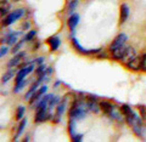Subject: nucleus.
<instances>
[{
  "label": "nucleus",
  "mask_w": 146,
  "mask_h": 142,
  "mask_svg": "<svg viewBox=\"0 0 146 142\" xmlns=\"http://www.w3.org/2000/svg\"><path fill=\"white\" fill-rule=\"evenodd\" d=\"M127 48L125 46V44L124 45H122V46H118L116 49H113L111 50V55H112V58L113 59H122V57L124 56V53L127 51Z\"/></svg>",
  "instance_id": "423d86ee"
},
{
  "label": "nucleus",
  "mask_w": 146,
  "mask_h": 142,
  "mask_svg": "<svg viewBox=\"0 0 146 142\" xmlns=\"http://www.w3.org/2000/svg\"><path fill=\"white\" fill-rule=\"evenodd\" d=\"M46 90H48V88H46V86H42V88H40L39 90H36L35 91V92H34V95L33 96H32V97H31V100H29V103L32 104V106H33V104L34 103H36V102H38V100L40 98V97H42V96L45 94V92H46Z\"/></svg>",
  "instance_id": "1a4fd4ad"
},
{
  "label": "nucleus",
  "mask_w": 146,
  "mask_h": 142,
  "mask_svg": "<svg viewBox=\"0 0 146 142\" xmlns=\"http://www.w3.org/2000/svg\"><path fill=\"white\" fill-rule=\"evenodd\" d=\"M26 124H27V120L26 119H23L21 123H20V125H18V129H17V134H16V137H18L20 136L22 132H23V129H25V126H26Z\"/></svg>",
  "instance_id": "aec40b11"
},
{
  "label": "nucleus",
  "mask_w": 146,
  "mask_h": 142,
  "mask_svg": "<svg viewBox=\"0 0 146 142\" xmlns=\"http://www.w3.org/2000/svg\"><path fill=\"white\" fill-rule=\"evenodd\" d=\"M127 67L131 71H140L141 69V57L136 56L133 59H130V61L127 63Z\"/></svg>",
  "instance_id": "6e6552de"
},
{
  "label": "nucleus",
  "mask_w": 146,
  "mask_h": 142,
  "mask_svg": "<svg viewBox=\"0 0 146 142\" xmlns=\"http://www.w3.org/2000/svg\"><path fill=\"white\" fill-rule=\"evenodd\" d=\"M84 100L86 104L89 107V111L90 112H94V113H99L100 112V103H98V100L95 96H91V95H84Z\"/></svg>",
  "instance_id": "7ed1b4c3"
},
{
  "label": "nucleus",
  "mask_w": 146,
  "mask_h": 142,
  "mask_svg": "<svg viewBox=\"0 0 146 142\" xmlns=\"http://www.w3.org/2000/svg\"><path fill=\"white\" fill-rule=\"evenodd\" d=\"M6 52H7V48H5V46H1V52H0V56H4V55H6Z\"/></svg>",
  "instance_id": "c756f323"
},
{
  "label": "nucleus",
  "mask_w": 146,
  "mask_h": 142,
  "mask_svg": "<svg viewBox=\"0 0 146 142\" xmlns=\"http://www.w3.org/2000/svg\"><path fill=\"white\" fill-rule=\"evenodd\" d=\"M13 72L15 71H12V69H10V71H7L5 74H4V77H3V79H1V83L3 84H5V83H7L9 81V79H10V78L13 75Z\"/></svg>",
  "instance_id": "6ab92c4d"
},
{
  "label": "nucleus",
  "mask_w": 146,
  "mask_h": 142,
  "mask_svg": "<svg viewBox=\"0 0 146 142\" xmlns=\"http://www.w3.org/2000/svg\"><path fill=\"white\" fill-rule=\"evenodd\" d=\"M34 69V66L33 65H29V66H26V67H23L22 69L17 73V75H16V79H15V81L16 83H18V81H21L22 79H25V77L27 75V74H29V73Z\"/></svg>",
  "instance_id": "0eeeda50"
},
{
  "label": "nucleus",
  "mask_w": 146,
  "mask_h": 142,
  "mask_svg": "<svg viewBox=\"0 0 146 142\" xmlns=\"http://www.w3.org/2000/svg\"><path fill=\"white\" fill-rule=\"evenodd\" d=\"M141 69L146 72V53H144L141 56Z\"/></svg>",
  "instance_id": "393cba45"
},
{
  "label": "nucleus",
  "mask_w": 146,
  "mask_h": 142,
  "mask_svg": "<svg viewBox=\"0 0 146 142\" xmlns=\"http://www.w3.org/2000/svg\"><path fill=\"white\" fill-rule=\"evenodd\" d=\"M35 34H36V32H35V30H31L29 33L26 35V38H25V39H26V42H27V40H32V39H33L34 36H35Z\"/></svg>",
  "instance_id": "a878e982"
},
{
  "label": "nucleus",
  "mask_w": 146,
  "mask_h": 142,
  "mask_svg": "<svg viewBox=\"0 0 146 142\" xmlns=\"http://www.w3.org/2000/svg\"><path fill=\"white\" fill-rule=\"evenodd\" d=\"M60 38L56 35H52V36H50V38L48 39V44L50 45V49L52 50V51H55V50H57L58 46H60Z\"/></svg>",
  "instance_id": "ddd939ff"
},
{
  "label": "nucleus",
  "mask_w": 146,
  "mask_h": 142,
  "mask_svg": "<svg viewBox=\"0 0 146 142\" xmlns=\"http://www.w3.org/2000/svg\"><path fill=\"white\" fill-rule=\"evenodd\" d=\"M25 42H26V39H22L21 42H18V43L15 45V46H13V49H12V52H13V53H15V52H17V50L20 49V48L22 46V45H23V43H25Z\"/></svg>",
  "instance_id": "b1692460"
},
{
  "label": "nucleus",
  "mask_w": 146,
  "mask_h": 142,
  "mask_svg": "<svg viewBox=\"0 0 146 142\" xmlns=\"http://www.w3.org/2000/svg\"><path fill=\"white\" fill-rule=\"evenodd\" d=\"M23 15H25V10H23V9H18V10H15L13 12L6 15V17L3 20V26L11 24L12 22H15L16 20H18V18H21Z\"/></svg>",
  "instance_id": "f03ea898"
},
{
  "label": "nucleus",
  "mask_w": 146,
  "mask_h": 142,
  "mask_svg": "<svg viewBox=\"0 0 146 142\" xmlns=\"http://www.w3.org/2000/svg\"><path fill=\"white\" fill-rule=\"evenodd\" d=\"M9 6H10V4L7 3V0H3V1H1V16L9 15V13H7Z\"/></svg>",
  "instance_id": "a211bd4d"
},
{
  "label": "nucleus",
  "mask_w": 146,
  "mask_h": 142,
  "mask_svg": "<svg viewBox=\"0 0 146 142\" xmlns=\"http://www.w3.org/2000/svg\"><path fill=\"white\" fill-rule=\"evenodd\" d=\"M77 3H78V0H72V1L70 3V5H68V12L72 15L73 10H74V7L77 6Z\"/></svg>",
  "instance_id": "5701e85b"
},
{
  "label": "nucleus",
  "mask_w": 146,
  "mask_h": 142,
  "mask_svg": "<svg viewBox=\"0 0 146 142\" xmlns=\"http://www.w3.org/2000/svg\"><path fill=\"white\" fill-rule=\"evenodd\" d=\"M139 109H140V113H141V118L146 119V108L144 106H139Z\"/></svg>",
  "instance_id": "bb28decb"
},
{
  "label": "nucleus",
  "mask_w": 146,
  "mask_h": 142,
  "mask_svg": "<svg viewBox=\"0 0 146 142\" xmlns=\"http://www.w3.org/2000/svg\"><path fill=\"white\" fill-rule=\"evenodd\" d=\"M25 57V52H20V53H16L15 56H13L10 61H9L7 63V67L9 68H13V67H16L20 65V62L22 61V58Z\"/></svg>",
  "instance_id": "9d476101"
},
{
  "label": "nucleus",
  "mask_w": 146,
  "mask_h": 142,
  "mask_svg": "<svg viewBox=\"0 0 146 142\" xmlns=\"http://www.w3.org/2000/svg\"><path fill=\"white\" fill-rule=\"evenodd\" d=\"M48 119H52L51 112L49 111V107L36 108V113H35V122L36 123H42V122L48 120Z\"/></svg>",
  "instance_id": "f257e3e1"
},
{
  "label": "nucleus",
  "mask_w": 146,
  "mask_h": 142,
  "mask_svg": "<svg viewBox=\"0 0 146 142\" xmlns=\"http://www.w3.org/2000/svg\"><path fill=\"white\" fill-rule=\"evenodd\" d=\"M40 83H42V80L38 79V81H35V84L32 85V88L29 89V91H28V92H27V95H26V100H31V97L34 95V92L36 91V89H38V85H39Z\"/></svg>",
  "instance_id": "f3484780"
},
{
  "label": "nucleus",
  "mask_w": 146,
  "mask_h": 142,
  "mask_svg": "<svg viewBox=\"0 0 146 142\" xmlns=\"http://www.w3.org/2000/svg\"><path fill=\"white\" fill-rule=\"evenodd\" d=\"M15 1H18V0H15Z\"/></svg>",
  "instance_id": "72a5a7b5"
},
{
  "label": "nucleus",
  "mask_w": 146,
  "mask_h": 142,
  "mask_svg": "<svg viewBox=\"0 0 146 142\" xmlns=\"http://www.w3.org/2000/svg\"><path fill=\"white\" fill-rule=\"evenodd\" d=\"M100 107H101L102 112H104V113H106V114H108L113 108H115V106H113L112 103L107 102V101H101V102H100Z\"/></svg>",
  "instance_id": "2eb2a0df"
},
{
  "label": "nucleus",
  "mask_w": 146,
  "mask_h": 142,
  "mask_svg": "<svg viewBox=\"0 0 146 142\" xmlns=\"http://www.w3.org/2000/svg\"><path fill=\"white\" fill-rule=\"evenodd\" d=\"M72 45L74 46V49L78 51L79 53L82 55H90V53H96V52H100L101 50L100 49H95V50H85L84 48L80 46V44L78 43V40H77L76 38H72Z\"/></svg>",
  "instance_id": "20e7f679"
},
{
  "label": "nucleus",
  "mask_w": 146,
  "mask_h": 142,
  "mask_svg": "<svg viewBox=\"0 0 146 142\" xmlns=\"http://www.w3.org/2000/svg\"><path fill=\"white\" fill-rule=\"evenodd\" d=\"M26 83H27V80L26 79H22L21 81H18V83H16V86H15V92H18V90H21L23 86L26 85Z\"/></svg>",
  "instance_id": "412c9836"
},
{
  "label": "nucleus",
  "mask_w": 146,
  "mask_h": 142,
  "mask_svg": "<svg viewBox=\"0 0 146 142\" xmlns=\"http://www.w3.org/2000/svg\"><path fill=\"white\" fill-rule=\"evenodd\" d=\"M44 61V58L43 57H40V58H36L33 61V63H36V65H42V62Z\"/></svg>",
  "instance_id": "7c9ffc66"
},
{
  "label": "nucleus",
  "mask_w": 146,
  "mask_h": 142,
  "mask_svg": "<svg viewBox=\"0 0 146 142\" xmlns=\"http://www.w3.org/2000/svg\"><path fill=\"white\" fill-rule=\"evenodd\" d=\"M125 42H127V35L121 33L119 35H117L116 38L113 39V42L111 43V45H110V50H113L118 46H122V45H124Z\"/></svg>",
  "instance_id": "39448f33"
},
{
  "label": "nucleus",
  "mask_w": 146,
  "mask_h": 142,
  "mask_svg": "<svg viewBox=\"0 0 146 142\" xmlns=\"http://www.w3.org/2000/svg\"><path fill=\"white\" fill-rule=\"evenodd\" d=\"M21 28L23 29V30H27V29L29 28V23H28V22H25V23L22 24V27H21Z\"/></svg>",
  "instance_id": "2f4dec72"
},
{
  "label": "nucleus",
  "mask_w": 146,
  "mask_h": 142,
  "mask_svg": "<svg viewBox=\"0 0 146 142\" xmlns=\"http://www.w3.org/2000/svg\"><path fill=\"white\" fill-rule=\"evenodd\" d=\"M99 57H100V58H101V57H104V58H105V57H106V53H105V52L102 51L101 53H99Z\"/></svg>",
  "instance_id": "473e14b6"
},
{
  "label": "nucleus",
  "mask_w": 146,
  "mask_h": 142,
  "mask_svg": "<svg viewBox=\"0 0 146 142\" xmlns=\"http://www.w3.org/2000/svg\"><path fill=\"white\" fill-rule=\"evenodd\" d=\"M134 57H136V52H135V50H134L133 48H129V46H128V48H127V51H125V53H124V56L122 57L121 61H122L123 63H125V65H127V63L129 62L130 59H133Z\"/></svg>",
  "instance_id": "9b49d317"
},
{
  "label": "nucleus",
  "mask_w": 146,
  "mask_h": 142,
  "mask_svg": "<svg viewBox=\"0 0 146 142\" xmlns=\"http://www.w3.org/2000/svg\"><path fill=\"white\" fill-rule=\"evenodd\" d=\"M82 139H83L82 135H73L72 136V141H74V142H79V141H82Z\"/></svg>",
  "instance_id": "c85d7f7f"
},
{
  "label": "nucleus",
  "mask_w": 146,
  "mask_h": 142,
  "mask_svg": "<svg viewBox=\"0 0 146 142\" xmlns=\"http://www.w3.org/2000/svg\"><path fill=\"white\" fill-rule=\"evenodd\" d=\"M4 42H6L9 45H13V44L17 42V34H15V33H9L5 36V39H3V43Z\"/></svg>",
  "instance_id": "dca6fc26"
},
{
  "label": "nucleus",
  "mask_w": 146,
  "mask_h": 142,
  "mask_svg": "<svg viewBox=\"0 0 146 142\" xmlns=\"http://www.w3.org/2000/svg\"><path fill=\"white\" fill-rule=\"evenodd\" d=\"M79 22V16L77 15V13H72V15L70 16V18H68V27H70L71 30H74V28L77 27V24H78Z\"/></svg>",
  "instance_id": "4468645a"
},
{
  "label": "nucleus",
  "mask_w": 146,
  "mask_h": 142,
  "mask_svg": "<svg viewBox=\"0 0 146 142\" xmlns=\"http://www.w3.org/2000/svg\"><path fill=\"white\" fill-rule=\"evenodd\" d=\"M25 107L23 106H20L17 108V114H16V118L17 119H22V116H23V113H25Z\"/></svg>",
  "instance_id": "4be33fe9"
},
{
  "label": "nucleus",
  "mask_w": 146,
  "mask_h": 142,
  "mask_svg": "<svg viewBox=\"0 0 146 142\" xmlns=\"http://www.w3.org/2000/svg\"><path fill=\"white\" fill-rule=\"evenodd\" d=\"M44 72H45V68H44V66H40L38 69H36V75L38 77H42L43 74H44Z\"/></svg>",
  "instance_id": "cd10ccee"
},
{
  "label": "nucleus",
  "mask_w": 146,
  "mask_h": 142,
  "mask_svg": "<svg viewBox=\"0 0 146 142\" xmlns=\"http://www.w3.org/2000/svg\"><path fill=\"white\" fill-rule=\"evenodd\" d=\"M128 16H129V7L127 4H122L121 5V17H119V23L123 24L127 21Z\"/></svg>",
  "instance_id": "f8f14e48"
}]
</instances>
